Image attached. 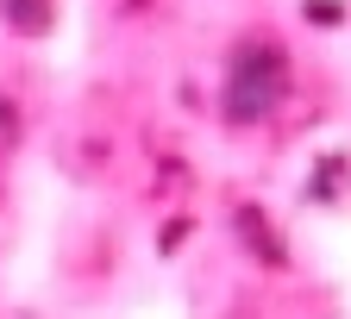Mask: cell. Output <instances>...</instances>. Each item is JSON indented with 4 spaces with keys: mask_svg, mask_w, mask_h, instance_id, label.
I'll list each match as a JSON object with an SVG mask.
<instances>
[{
    "mask_svg": "<svg viewBox=\"0 0 351 319\" xmlns=\"http://www.w3.org/2000/svg\"><path fill=\"white\" fill-rule=\"evenodd\" d=\"M289 94V57H282V44L270 38H245L232 63H226V94H219V107H226L232 125H257V119H270Z\"/></svg>",
    "mask_w": 351,
    "mask_h": 319,
    "instance_id": "1",
    "label": "cell"
},
{
    "mask_svg": "<svg viewBox=\"0 0 351 319\" xmlns=\"http://www.w3.org/2000/svg\"><path fill=\"white\" fill-rule=\"evenodd\" d=\"M0 13H7V25H19V31H51V0H0Z\"/></svg>",
    "mask_w": 351,
    "mask_h": 319,
    "instance_id": "2",
    "label": "cell"
},
{
    "mask_svg": "<svg viewBox=\"0 0 351 319\" xmlns=\"http://www.w3.org/2000/svg\"><path fill=\"white\" fill-rule=\"evenodd\" d=\"M19 144V113H13V101H0V151H13Z\"/></svg>",
    "mask_w": 351,
    "mask_h": 319,
    "instance_id": "3",
    "label": "cell"
}]
</instances>
